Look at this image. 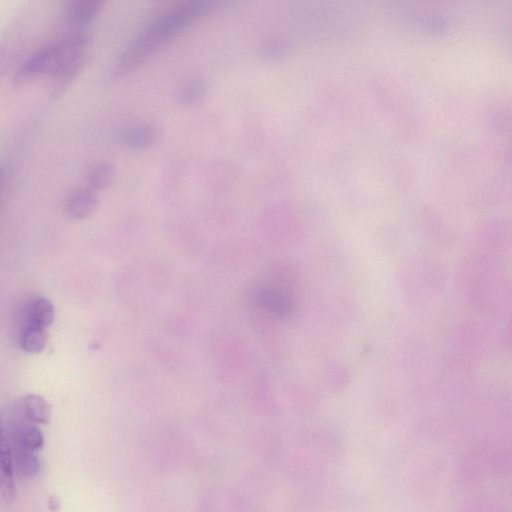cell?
<instances>
[{
	"instance_id": "1",
	"label": "cell",
	"mask_w": 512,
	"mask_h": 512,
	"mask_svg": "<svg viewBox=\"0 0 512 512\" xmlns=\"http://www.w3.org/2000/svg\"><path fill=\"white\" fill-rule=\"evenodd\" d=\"M218 5V1H188L155 18L115 61L111 77L118 79L128 74L161 46L185 30L194 19L209 13Z\"/></svg>"
},
{
	"instance_id": "2",
	"label": "cell",
	"mask_w": 512,
	"mask_h": 512,
	"mask_svg": "<svg viewBox=\"0 0 512 512\" xmlns=\"http://www.w3.org/2000/svg\"><path fill=\"white\" fill-rule=\"evenodd\" d=\"M58 43L57 40L55 43L44 46L24 60L14 74V83L21 85L41 74L52 75L60 54V44Z\"/></svg>"
},
{
	"instance_id": "3",
	"label": "cell",
	"mask_w": 512,
	"mask_h": 512,
	"mask_svg": "<svg viewBox=\"0 0 512 512\" xmlns=\"http://www.w3.org/2000/svg\"><path fill=\"white\" fill-rule=\"evenodd\" d=\"M102 4L97 0L65 2L61 17L67 32H88V27L99 14Z\"/></svg>"
},
{
	"instance_id": "4",
	"label": "cell",
	"mask_w": 512,
	"mask_h": 512,
	"mask_svg": "<svg viewBox=\"0 0 512 512\" xmlns=\"http://www.w3.org/2000/svg\"><path fill=\"white\" fill-rule=\"evenodd\" d=\"M14 472L8 426L0 414V495L8 504L16 497Z\"/></svg>"
},
{
	"instance_id": "5",
	"label": "cell",
	"mask_w": 512,
	"mask_h": 512,
	"mask_svg": "<svg viewBox=\"0 0 512 512\" xmlns=\"http://www.w3.org/2000/svg\"><path fill=\"white\" fill-rule=\"evenodd\" d=\"M14 416L35 425H44L50 420L51 407L42 396L28 394L17 401Z\"/></svg>"
},
{
	"instance_id": "6",
	"label": "cell",
	"mask_w": 512,
	"mask_h": 512,
	"mask_svg": "<svg viewBox=\"0 0 512 512\" xmlns=\"http://www.w3.org/2000/svg\"><path fill=\"white\" fill-rule=\"evenodd\" d=\"M97 206V197L90 188L73 191L65 202L66 215L74 220H82L91 215Z\"/></svg>"
},
{
	"instance_id": "7",
	"label": "cell",
	"mask_w": 512,
	"mask_h": 512,
	"mask_svg": "<svg viewBox=\"0 0 512 512\" xmlns=\"http://www.w3.org/2000/svg\"><path fill=\"white\" fill-rule=\"evenodd\" d=\"M55 317L54 306L45 297L32 298L26 305L22 325H29L47 329Z\"/></svg>"
},
{
	"instance_id": "8",
	"label": "cell",
	"mask_w": 512,
	"mask_h": 512,
	"mask_svg": "<svg viewBox=\"0 0 512 512\" xmlns=\"http://www.w3.org/2000/svg\"><path fill=\"white\" fill-rule=\"evenodd\" d=\"M159 137L156 127L150 124H136L127 127L121 134L122 142L131 149H147L153 146Z\"/></svg>"
},
{
	"instance_id": "9",
	"label": "cell",
	"mask_w": 512,
	"mask_h": 512,
	"mask_svg": "<svg viewBox=\"0 0 512 512\" xmlns=\"http://www.w3.org/2000/svg\"><path fill=\"white\" fill-rule=\"evenodd\" d=\"M208 92V84L202 78H192L177 89L176 102L182 107H191L201 102Z\"/></svg>"
},
{
	"instance_id": "10",
	"label": "cell",
	"mask_w": 512,
	"mask_h": 512,
	"mask_svg": "<svg viewBox=\"0 0 512 512\" xmlns=\"http://www.w3.org/2000/svg\"><path fill=\"white\" fill-rule=\"evenodd\" d=\"M14 470L22 477L32 478L40 472L36 452L11 445Z\"/></svg>"
},
{
	"instance_id": "11",
	"label": "cell",
	"mask_w": 512,
	"mask_h": 512,
	"mask_svg": "<svg viewBox=\"0 0 512 512\" xmlns=\"http://www.w3.org/2000/svg\"><path fill=\"white\" fill-rule=\"evenodd\" d=\"M20 344L22 349L28 353H41L48 344L47 329L22 325L20 331Z\"/></svg>"
},
{
	"instance_id": "12",
	"label": "cell",
	"mask_w": 512,
	"mask_h": 512,
	"mask_svg": "<svg viewBox=\"0 0 512 512\" xmlns=\"http://www.w3.org/2000/svg\"><path fill=\"white\" fill-rule=\"evenodd\" d=\"M115 170L111 163L100 161L93 164L87 175V181L91 190H104L110 186L114 179Z\"/></svg>"
},
{
	"instance_id": "13",
	"label": "cell",
	"mask_w": 512,
	"mask_h": 512,
	"mask_svg": "<svg viewBox=\"0 0 512 512\" xmlns=\"http://www.w3.org/2000/svg\"><path fill=\"white\" fill-rule=\"evenodd\" d=\"M283 51V45L275 40L267 42L262 47V54L268 59H274L278 57Z\"/></svg>"
},
{
	"instance_id": "14",
	"label": "cell",
	"mask_w": 512,
	"mask_h": 512,
	"mask_svg": "<svg viewBox=\"0 0 512 512\" xmlns=\"http://www.w3.org/2000/svg\"><path fill=\"white\" fill-rule=\"evenodd\" d=\"M49 507L52 511H56L59 507V501L56 497H51L49 500Z\"/></svg>"
},
{
	"instance_id": "15",
	"label": "cell",
	"mask_w": 512,
	"mask_h": 512,
	"mask_svg": "<svg viewBox=\"0 0 512 512\" xmlns=\"http://www.w3.org/2000/svg\"><path fill=\"white\" fill-rule=\"evenodd\" d=\"M1 181H2V170H1V167H0V184H1Z\"/></svg>"
}]
</instances>
